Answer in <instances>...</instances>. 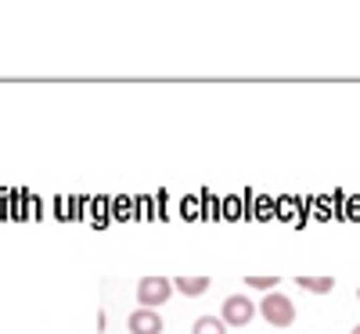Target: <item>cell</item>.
I'll list each match as a JSON object with an SVG mask.
<instances>
[{
    "instance_id": "obj_4",
    "label": "cell",
    "mask_w": 360,
    "mask_h": 334,
    "mask_svg": "<svg viewBox=\"0 0 360 334\" xmlns=\"http://www.w3.org/2000/svg\"><path fill=\"white\" fill-rule=\"evenodd\" d=\"M127 327H130V334H159L162 330V316L155 309H137V313H130Z\"/></svg>"
},
{
    "instance_id": "obj_10",
    "label": "cell",
    "mask_w": 360,
    "mask_h": 334,
    "mask_svg": "<svg viewBox=\"0 0 360 334\" xmlns=\"http://www.w3.org/2000/svg\"><path fill=\"white\" fill-rule=\"evenodd\" d=\"M356 298H360V288H356Z\"/></svg>"
},
{
    "instance_id": "obj_1",
    "label": "cell",
    "mask_w": 360,
    "mask_h": 334,
    "mask_svg": "<svg viewBox=\"0 0 360 334\" xmlns=\"http://www.w3.org/2000/svg\"><path fill=\"white\" fill-rule=\"evenodd\" d=\"M259 313H263V320H266L270 327H292V320H295V306H292V298H285L281 291L263 295Z\"/></svg>"
},
{
    "instance_id": "obj_3",
    "label": "cell",
    "mask_w": 360,
    "mask_h": 334,
    "mask_svg": "<svg viewBox=\"0 0 360 334\" xmlns=\"http://www.w3.org/2000/svg\"><path fill=\"white\" fill-rule=\"evenodd\" d=\"M252 316H256L252 298H245V295H227V298H224V316H220V320H224L227 327H249Z\"/></svg>"
},
{
    "instance_id": "obj_6",
    "label": "cell",
    "mask_w": 360,
    "mask_h": 334,
    "mask_svg": "<svg viewBox=\"0 0 360 334\" xmlns=\"http://www.w3.org/2000/svg\"><path fill=\"white\" fill-rule=\"evenodd\" d=\"M295 284L303 291H314V295H328L335 288V277H295Z\"/></svg>"
},
{
    "instance_id": "obj_5",
    "label": "cell",
    "mask_w": 360,
    "mask_h": 334,
    "mask_svg": "<svg viewBox=\"0 0 360 334\" xmlns=\"http://www.w3.org/2000/svg\"><path fill=\"white\" fill-rule=\"evenodd\" d=\"M173 288H176L180 295L195 298V295H205V291H209V277H176Z\"/></svg>"
},
{
    "instance_id": "obj_8",
    "label": "cell",
    "mask_w": 360,
    "mask_h": 334,
    "mask_svg": "<svg viewBox=\"0 0 360 334\" xmlns=\"http://www.w3.org/2000/svg\"><path fill=\"white\" fill-rule=\"evenodd\" d=\"M245 284L252 288V291H278V284H281V277H278V273H266V277H263V273H256V277H252V273H249V277H245Z\"/></svg>"
},
{
    "instance_id": "obj_2",
    "label": "cell",
    "mask_w": 360,
    "mask_h": 334,
    "mask_svg": "<svg viewBox=\"0 0 360 334\" xmlns=\"http://www.w3.org/2000/svg\"><path fill=\"white\" fill-rule=\"evenodd\" d=\"M173 281H166V277H144L141 284H137V302H141V309H159V306H166V302L173 298Z\"/></svg>"
},
{
    "instance_id": "obj_9",
    "label": "cell",
    "mask_w": 360,
    "mask_h": 334,
    "mask_svg": "<svg viewBox=\"0 0 360 334\" xmlns=\"http://www.w3.org/2000/svg\"><path fill=\"white\" fill-rule=\"evenodd\" d=\"M349 334H360V323H356V327H353V330H349Z\"/></svg>"
},
{
    "instance_id": "obj_7",
    "label": "cell",
    "mask_w": 360,
    "mask_h": 334,
    "mask_svg": "<svg viewBox=\"0 0 360 334\" xmlns=\"http://www.w3.org/2000/svg\"><path fill=\"white\" fill-rule=\"evenodd\" d=\"M191 334H227V323L220 316H198L191 323Z\"/></svg>"
}]
</instances>
